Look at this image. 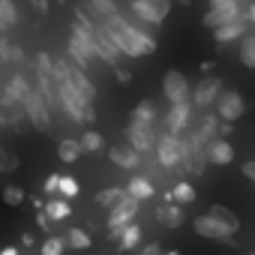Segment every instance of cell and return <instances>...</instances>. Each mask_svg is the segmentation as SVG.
Returning <instances> with one entry per match:
<instances>
[{
  "mask_svg": "<svg viewBox=\"0 0 255 255\" xmlns=\"http://www.w3.org/2000/svg\"><path fill=\"white\" fill-rule=\"evenodd\" d=\"M66 48H69L72 63L81 66L84 72H87L96 60H102L99 51H96V39H93V33L84 30V27H78L75 21H72V30H69V42H66Z\"/></svg>",
  "mask_w": 255,
  "mask_h": 255,
  "instance_id": "6da1fadb",
  "label": "cell"
},
{
  "mask_svg": "<svg viewBox=\"0 0 255 255\" xmlns=\"http://www.w3.org/2000/svg\"><path fill=\"white\" fill-rule=\"evenodd\" d=\"M57 102H60V108L66 111V117H72V120H78V123H93V120H96L93 102H87L72 84H60V87H57Z\"/></svg>",
  "mask_w": 255,
  "mask_h": 255,
  "instance_id": "7a4b0ae2",
  "label": "cell"
},
{
  "mask_svg": "<svg viewBox=\"0 0 255 255\" xmlns=\"http://www.w3.org/2000/svg\"><path fill=\"white\" fill-rule=\"evenodd\" d=\"M186 153H189V141L183 138V135H168V132H162L159 135V144H156V156H159V162L171 171V168H183V159H186Z\"/></svg>",
  "mask_w": 255,
  "mask_h": 255,
  "instance_id": "3957f363",
  "label": "cell"
},
{
  "mask_svg": "<svg viewBox=\"0 0 255 255\" xmlns=\"http://www.w3.org/2000/svg\"><path fill=\"white\" fill-rule=\"evenodd\" d=\"M132 12L138 21L159 27L168 15H171V0H132Z\"/></svg>",
  "mask_w": 255,
  "mask_h": 255,
  "instance_id": "277c9868",
  "label": "cell"
},
{
  "mask_svg": "<svg viewBox=\"0 0 255 255\" xmlns=\"http://www.w3.org/2000/svg\"><path fill=\"white\" fill-rule=\"evenodd\" d=\"M126 138H129V147H135L141 156H150V150H156V144H159L153 126H144L135 120H129V126H126Z\"/></svg>",
  "mask_w": 255,
  "mask_h": 255,
  "instance_id": "5b68a950",
  "label": "cell"
},
{
  "mask_svg": "<svg viewBox=\"0 0 255 255\" xmlns=\"http://www.w3.org/2000/svg\"><path fill=\"white\" fill-rule=\"evenodd\" d=\"M24 108H27V117H30L36 132H51V105L39 96V90H33L24 99Z\"/></svg>",
  "mask_w": 255,
  "mask_h": 255,
  "instance_id": "8992f818",
  "label": "cell"
},
{
  "mask_svg": "<svg viewBox=\"0 0 255 255\" xmlns=\"http://www.w3.org/2000/svg\"><path fill=\"white\" fill-rule=\"evenodd\" d=\"M138 207H141V201L126 192V195L108 210V228H126V225H132V219L138 216Z\"/></svg>",
  "mask_w": 255,
  "mask_h": 255,
  "instance_id": "52a82bcc",
  "label": "cell"
},
{
  "mask_svg": "<svg viewBox=\"0 0 255 255\" xmlns=\"http://www.w3.org/2000/svg\"><path fill=\"white\" fill-rule=\"evenodd\" d=\"M162 90H165V99L171 105H183V102H192L189 99V81L180 69H168L165 78H162Z\"/></svg>",
  "mask_w": 255,
  "mask_h": 255,
  "instance_id": "ba28073f",
  "label": "cell"
},
{
  "mask_svg": "<svg viewBox=\"0 0 255 255\" xmlns=\"http://www.w3.org/2000/svg\"><path fill=\"white\" fill-rule=\"evenodd\" d=\"M219 96H222V78H219V75H207V78H201V81L195 84V90H192V105H195V108H210V105H216Z\"/></svg>",
  "mask_w": 255,
  "mask_h": 255,
  "instance_id": "9c48e42d",
  "label": "cell"
},
{
  "mask_svg": "<svg viewBox=\"0 0 255 255\" xmlns=\"http://www.w3.org/2000/svg\"><path fill=\"white\" fill-rule=\"evenodd\" d=\"M192 231H195V234H201V237H207V240H219V243H225V246H237L234 234H231L228 228H222L216 219H210L207 213L192 219Z\"/></svg>",
  "mask_w": 255,
  "mask_h": 255,
  "instance_id": "30bf717a",
  "label": "cell"
},
{
  "mask_svg": "<svg viewBox=\"0 0 255 255\" xmlns=\"http://www.w3.org/2000/svg\"><path fill=\"white\" fill-rule=\"evenodd\" d=\"M243 111H246V99H243L237 90H222V96L216 99V114H219V120L234 123V120L243 117Z\"/></svg>",
  "mask_w": 255,
  "mask_h": 255,
  "instance_id": "8fae6325",
  "label": "cell"
},
{
  "mask_svg": "<svg viewBox=\"0 0 255 255\" xmlns=\"http://www.w3.org/2000/svg\"><path fill=\"white\" fill-rule=\"evenodd\" d=\"M186 141H189V153H186V159H183V168H180V174H204L207 171V165H210V153H207V147H198L195 141H192V135H186Z\"/></svg>",
  "mask_w": 255,
  "mask_h": 255,
  "instance_id": "7c38bea8",
  "label": "cell"
},
{
  "mask_svg": "<svg viewBox=\"0 0 255 255\" xmlns=\"http://www.w3.org/2000/svg\"><path fill=\"white\" fill-rule=\"evenodd\" d=\"M189 123H192V102L171 105L168 114H165V132H168V135H180Z\"/></svg>",
  "mask_w": 255,
  "mask_h": 255,
  "instance_id": "4fadbf2b",
  "label": "cell"
},
{
  "mask_svg": "<svg viewBox=\"0 0 255 255\" xmlns=\"http://www.w3.org/2000/svg\"><path fill=\"white\" fill-rule=\"evenodd\" d=\"M93 39H96V51H99L102 63H108L111 69L120 66V63H117V60H120V48H117V42L111 39V33H108L105 27H99V30L93 33Z\"/></svg>",
  "mask_w": 255,
  "mask_h": 255,
  "instance_id": "5bb4252c",
  "label": "cell"
},
{
  "mask_svg": "<svg viewBox=\"0 0 255 255\" xmlns=\"http://www.w3.org/2000/svg\"><path fill=\"white\" fill-rule=\"evenodd\" d=\"M246 27H249V18H246V15H240V18H234V21H228V24L216 27V30H213V42L228 45V42H234V39L246 36Z\"/></svg>",
  "mask_w": 255,
  "mask_h": 255,
  "instance_id": "9a60e30c",
  "label": "cell"
},
{
  "mask_svg": "<svg viewBox=\"0 0 255 255\" xmlns=\"http://www.w3.org/2000/svg\"><path fill=\"white\" fill-rule=\"evenodd\" d=\"M108 159H111L114 165H120V168H129V171L141 168V162H144V156H141L135 147H111V150H108Z\"/></svg>",
  "mask_w": 255,
  "mask_h": 255,
  "instance_id": "2e32d148",
  "label": "cell"
},
{
  "mask_svg": "<svg viewBox=\"0 0 255 255\" xmlns=\"http://www.w3.org/2000/svg\"><path fill=\"white\" fill-rule=\"evenodd\" d=\"M69 84H72V87H75L87 102H93V99H96V84H93V81L87 78V72H84L81 66H75L72 60H69Z\"/></svg>",
  "mask_w": 255,
  "mask_h": 255,
  "instance_id": "e0dca14e",
  "label": "cell"
},
{
  "mask_svg": "<svg viewBox=\"0 0 255 255\" xmlns=\"http://www.w3.org/2000/svg\"><path fill=\"white\" fill-rule=\"evenodd\" d=\"M24 120H30L24 102L21 105H3V108H0V123H3L6 129H12V132H21L24 129Z\"/></svg>",
  "mask_w": 255,
  "mask_h": 255,
  "instance_id": "ac0fdd59",
  "label": "cell"
},
{
  "mask_svg": "<svg viewBox=\"0 0 255 255\" xmlns=\"http://www.w3.org/2000/svg\"><path fill=\"white\" fill-rule=\"evenodd\" d=\"M207 216H210V219H216V222H219L222 228H228L231 234H237V231H240V219H237L225 204H210V207H207Z\"/></svg>",
  "mask_w": 255,
  "mask_h": 255,
  "instance_id": "d6986e66",
  "label": "cell"
},
{
  "mask_svg": "<svg viewBox=\"0 0 255 255\" xmlns=\"http://www.w3.org/2000/svg\"><path fill=\"white\" fill-rule=\"evenodd\" d=\"M207 153H210V162L213 165H231L234 162V147L228 144V138H216L207 147Z\"/></svg>",
  "mask_w": 255,
  "mask_h": 255,
  "instance_id": "ffe728a7",
  "label": "cell"
},
{
  "mask_svg": "<svg viewBox=\"0 0 255 255\" xmlns=\"http://www.w3.org/2000/svg\"><path fill=\"white\" fill-rule=\"evenodd\" d=\"M126 192H129L132 198H138V201H147V198H153L156 183H153V180H147L144 174H138V177H132L129 183H126Z\"/></svg>",
  "mask_w": 255,
  "mask_h": 255,
  "instance_id": "44dd1931",
  "label": "cell"
},
{
  "mask_svg": "<svg viewBox=\"0 0 255 255\" xmlns=\"http://www.w3.org/2000/svg\"><path fill=\"white\" fill-rule=\"evenodd\" d=\"M156 219L162 225H168V228H180L183 225V204H159Z\"/></svg>",
  "mask_w": 255,
  "mask_h": 255,
  "instance_id": "7402d4cb",
  "label": "cell"
},
{
  "mask_svg": "<svg viewBox=\"0 0 255 255\" xmlns=\"http://www.w3.org/2000/svg\"><path fill=\"white\" fill-rule=\"evenodd\" d=\"M33 66H36V81L54 84V57H48L45 51H39L36 60H33ZM54 87H57V84H54Z\"/></svg>",
  "mask_w": 255,
  "mask_h": 255,
  "instance_id": "603a6c76",
  "label": "cell"
},
{
  "mask_svg": "<svg viewBox=\"0 0 255 255\" xmlns=\"http://www.w3.org/2000/svg\"><path fill=\"white\" fill-rule=\"evenodd\" d=\"M141 234H144V228H141L138 222L126 225V231H123V237H120V246H117V252H129V249H138V243H141Z\"/></svg>",
  "mask_w": 255,
  "mask_h": 255,
  "instance_id": "cb8c5ba5",
  "label": "cell"
},
{
  "mask_svg": "<svg viewBox=\"0 0 255 255\" xmlns=\"http://www.w3.org/2000/svg\"><path fill=\"white\" fill-rule=\"evenodd\" d=\"M132 120L135 123H144V126H153L156 123V102L153 99H141L132 111Z\"/></svg>",
  "mask_w": 255,
  "mask_h": 255,
  "instance_id": "d4e9b609",
  "label": "cell"
},
{
  "mask_svg": "<svg viewBox=\"0 0 255 255\" xmlns=\"http://www.w3.org/2000/svg\"><path fill=\"white\" fill-rule=\"evenodd\" d=\"M18 21V9H15V0H0V30L9 33Z\"/></svg>",
  "mask_w": 255,
  "mask_h": 255,
  "instance_id": "484cf974",
  "label": "cell"
},
{
  "mask_svg": "<svg viewBox=\"0 0 255 255\" xmlns=\"http://www.w3.org/2000/svg\"><path fill=\"white\" fill-rule=\"evenodd\" d=\"M87 6H90V15L99 18V24L111 15H117V3L114 0H87Z\"/></svg>",
  "mask_w": 255,
  "mask_h": 255,
  "instance_id": "4316f807",
  "label": "cell"
},
{
  "mask_svg": "<svg viewBox=\"0 0 255 255\" xmlns=\"http://www.w3.org/2000/svg\"><path fill=\"white\" fill-rule=\"evenodd\" d=\"M81 153H84V147H81V141H75V138H63V141L57 144V156H60L63 162H69V165H72Z\"/></svg>",
  "mask_w": 255,
  "mask_h": 255,
  "instance_id": "83f0119b",
  "label": "cell"
},
{
  "mask_svg": "<svg viewBox=\"0 0 255 255\" xmlns=\"http://www.w3.org/2000/svg\"><path fill=\"white\" fill-rule=\"evenodd\" d=\"M141 165H144V177H147V180H153V183H162V180H165V171H168V168L159 162V156H144Z\"/></svg>",
  "mask_w": 255,
  "mask_h": 255,
  "instance_id": "f1b7e54d",
  "label": "cell"
},
{
  "mask_svg": "<svg viewBox=\"0 0 255 255\" xmlns=\"http://www.w3.org/2000/svg\"><path fill=\"white\" fill-rule=\"evenodd\" d=\"M171 201H174V204H192V201H195L192 183H189V180H177V183L171 186Z\"/></svg>",
  "mask_w": 255,
  "mask_h": 255,
  "instance_id": "f546056e",
  "label": "cell"
},
{
  "mask_svg": "<svg viewBox=\"0 0 255 255\" xmlns=\"http://www.w3.org/2000/svg\"><path fill=\"white\" fill-rule=\"evenodd\" d=\"M123 195H126V189H120V186H108V189L96 192L93 204H96V207H108V210H111V207H114V204H117V201H120Z\"/></svg>",
  "mask_w": 255,
  "mask_h": 255,
  "instance_id": "4dcf8cb0",
  "label": "cell"
},
{
  "mask_svg": "<svg viewBox=\"0 0 255 255\" xmlns=\"http://www.w3.org/2000/svg\"><path fill=\"white\" fill-rule=\"evenodd\" d=\"M42 210L48 213V219H51V222H60V219H66V216L72 213V207H69V201H66V198H54V201H48Z\"/></svg>",
  "mask_w": 255,
  "mask_h": 255,
  "instance_id": "1f68e13d",
  "label": "cell"
},
{
  "mask_svg": "<svg viewBox=\"0 0 255 255\" xmlns=\"http://www.w3.org/2000/svg\"><path fill=\"white\" fill-rule=\"evenodd\" d=\"M240 60L246 69H255V33H246L240 39Z\"/></svg>",
  "mask_w": 255,
  "mask_h": 255,
  "instance_id": "d6a6232c",
  "label": "cell"
},
{
  "mask_svg": "<svg viewBox=\"0 0 255 255\" xmlns=\"http://www.w3.org/2000/svg\"><path fill=\"white\" fill-rule=\"evenodd\" d=\"M66 243H69L72 249H90V246H93V240H90V234H87L84 228H69Z\"/></svg>",
  "mask_w": 255,
  "mask_h": 255,
  "instance_id": "836d02e7",
  "label": "cell"
},
{
  "mask_svg": "<svg viewBox=\"0 0 255 255\" xmlns=\"http://www.w3.org/2000/svg\"><path fill=\"white\" fill-rule=\"evenodd\" d=\"M213 12H225V15H243L246 9L240 6V0H210Z\"/></svg>",
  "mask_w": 255,
  "mask_h": 255,
  "instance_id": "e575fe53",
  "label": "cell"
},
{
  "mask_svg": "<svg viewBox=\"0 0 255 255\" xmlns=\"http://www.w3.org/2000/svg\"><path fill=\"white\" fill-rule=\"evenodd\" d=\"M81 147H84L87 153H99V150H102V135H99V132H93V129L81 132Z\"/></svg>",
  "mask_w": 255,
  "mask_h": 255,
  "instance_id": "d590c367",
  "label": "cell"
},
{
  "mask_svg": "<svg viewBox=\"0 0 255 255\" xmlns=\"http://www.w3.org/2000/svg\"><path fill=\"white\" fill-rule=\"evenodd\" d=\"M3 201H6L9 207H21V204H24V189L15 186V183H9V186L3 189Z\"/></svg>",
  "mask_w": 255,
  "mask_h": 255,
  "instance_id": "8d00e7d4",
  "label": "cell"
},
{
  "mask_svg": "<svg viewBox=\"0 0 255 255\" xmlns=\"http://www.w3.org/2000/svg\"><path fill=\"white\" fill-rule=\"evenodd\" d=\"M69 243H66V237H48L45 243H42V255H63V249H66Z\"/></svg>",
  "mask_w": 255,
  "mask_h": 255,
  "instance_id": "74e56055",
  "label": "cell"
},
{
  "mask_svg": "<svg viewBox=\"0 0 255 255\" xmlns=\"http://www.w3.org/2000/svg\"><path fill=\"white\" fill-rule=\"evenodd\" d=\"M18 168V156L9 150V147H3V150H0V171H3V174H12Z\"/></svg>",
  "mask_w": 255,
  "mask_h": 255,
  "instance_id": "f35d334b",
  "label": "cell"
},
{
  "mask_svg": "<svg viewBox=\"0 0 255 255\" xmlns=\"http://www.w3.org/2000/svg\"><path fill=\"white\" fill-rule=\"evenodd\" d=\"M54 84L57 87L60 84H69V60H63V57L54 60Z\"/></svg>",
  "mask_w": 255,
  "mask_h": 255,
  "instance_id": "ab89813d",
  "label": "cell"
},
{
  "mask_svg": "<svg viewBox=\"0 0 255 255\" xmlns=\"http://www.w3.org/2000/svg\"><path fill=\"white\" fill-rule=\"evenodd\" d=\"M60 192H63V198H75V195H78V180L63 174V180H60Z\"/></svg>",
  "mask_w": 255,
  "mask_h": 255,
  "instance_id": "60d3db41",
  "label": "cell"
},
{
  "mask_svg": "<svg viewBox=\"0 0 255 255\" xmlns=\"http://www.w3.org/2000/svg\"><path fill=\"white\" fill-rule=\"evenodd\" d=\"M60 180H63V174H48V180L42 183V189L45 192H60Z\"/></svg>",
  "mask_w": 255,
  "mask_h": 255,
  "instance_id": "b9f144b4",
  "label": "cell"
},
{
  "mask_svg": "<svg viewBox=\"0 0 255 255\" xmlns=\"http://www.w3.org/2000/svg\"><path fill=\"white\" fill-rule=\"evenodd\" d=\"M138 255H165V252H162V246H159L156 240H150V243H144V246L138 249Z\"/></svg>",
  "mask_w": 255,
  "mask_h": 255,
  "instance_id": "7bdbcfd3",
  "label": "cell"
},
{
  "mask_svg": "<svg viewBox=\"0 0 255 255\" xmlns=\"http://www.w3.org/2000/svg\"><path fill=\"white\" fill-rule=\"evenodd\" d=\"M114 78H117L120 84H129V81H132V72L123 69V66H114Z\"/></svg>",
  "mask_w": 255,
  "mask_h": 255,
  "instance_id": "ee69618b",
  "label": "cell"
},
{
  "mask_svg": "<svg viewBox=\"0 0 255 255\" xmlns=\"http://www.w3.org/2000/svg\"><path fill=\"white\" fill-rule=\"evenodd\" d=\"M240 171H243V177H246V180H252V183H255V159L243 162V168H240Z\"/></svg>",
  "mask_w": 255,
  "mask_h": 255,
  "instance_id": "f6af8a7d",
  "label": "cell"
},
{
  "mask_svg": "<svg viewBox=\"0 0 255 255\" xmlns=\"http://www.w3.org/2000/svg\"><path fill=\"white\" fill-rule=\"evenodd\" d=\"M30 6H33L36 12H42V15H45V12H48V0H30Z\"/></svg>",
  "mask_w": 255,
  "mask_h": 255,
  "instance_id": "bcb514c9",
  "label": "cell"
},
{
  "mask_svg": "<svg viewBox=\"0 0 255 255\" xmlns=\"http://www.w3.org/2000/svg\"><path fill=\"white\" fill-rule=\"evenodd\" d=\"M36 225L48 231V213H45V210H39V213H36Z\"/></svg>",
  "mask_w": 255,
  "mask_h": 255,
  "instance_id": "7dc6e473",
  "label": "cell"
},
{
  "mask_svg": "<svg viewBox=\"0 0 255 255\" xmlns=\"http://www.w3.org/2000/svg\"><path fill=\"white\" fill-rule=\"evenodd\" d=\"M231 132H234V126H231V123H225V120H222V126H219V138H228V135H231Z\"/></svg>",
  "mask_w": 255,
  "mask_h": 255,
  "instance_id": "c3c4849f",
  "label": "cell"
},
{
  "mask_svg": "<svg viewBox=\"0 0 255 255\" xmlns=\"http://www.w3.org/2000/svg\"><path fill=\"white\" fill-rule=\"evenodd\" d=\"M18 246H21V249H30V246H33V234H21Z\"/></svg>",
  "mask_w": 255,
  "mask_h": 255,
  "instance_id": "681fc988",
  "label": "cell"
},
{
  "mask_svg": "<svg viewBox=\"0 0 255 255\" xmlns=\"http://www.w3.org/2000/svg\"><path fill=\"white\" fill-rule=\"evenodd\" d=\"M246 18H249V24H255V3H252V6L246 9Z\"/></svg>",
  "mask_w": 255,
  "mask_h": 255,
  "instance_id": "f907efd6",
  "label": "cell"
},
{
  "mask_svg": "<svg viewBox=\"0 0 255 255\" xmlns=\"http://www.w3.org/2000/svg\"><path fill=\"white\" fill-rule=\"evenodd\" d=\"M3 255H18V246H6V249H3Z\"/></svg>",
  "mask_w": 255,
  "mask_h": 255,
  "instance_id": "816d5d0a",
  "label": "cell"
},
{
  "mask_svg": "<svg viewBox=\"0 0 255 255\" xmlns=\"http://www.w3.org/2000/svg\"><path fill=\"white\" fill-rule=\"evenodd\" d=\"M165 255H180V252H174V249H168V252H165Z\"/></svg>",
  "mask_w": 255,
  "mask_h": 255,
  "instance_id": "f5cc1de1",
  "label": "cell"
},
{
  "mask_svg": "<svg viewBox=\"0 0 255 255\" xmlns=\"http://www.w3.org/2000/svg\"><path fill=\"white\" fill-rule=\"evenodd\" d=\"M246 255H255V252H246Z\"/></svg>",
  "mask_w": 255,
  "mask_h": 255,
  "instance_id": "db71d44e",
  "label": "cell"
}]
</instances>
